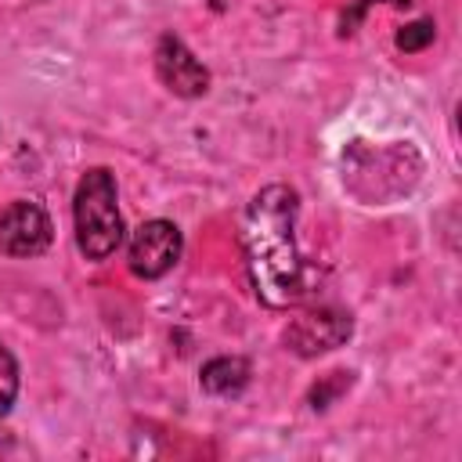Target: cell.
I'll return each mask as SVG.
<instances>
[{
  "label": "cell",
  "instance_id": "cell-5",
  "mask_svg": "<svg viewBox=\"0 0 462 462\" xmlns=\"http://www.w3.org/2000/svg\"><path fill=\"white\" fill-rule=\"evenodd\" d=\"M350 336V314L336 310V307H318V310H307L300 314L289 332H285V343L303 354V357H314V354H325L332 346H339L343 339Z\"/></svg>",
  "mask_w": 462,
  "mask_h": 462
},
{
  "label": "cell",
  "instance_id": "cell-7",
  "mask_svg": "<svg viewBox=\"0 0 462 462\" xmlns=\"http://www.w3.org/2000/svg\"><path fill=\"white\" fill-rule=\"evenodd\" d=\"M249 383V361L245 357H213L202 365V390L213 397H235Z\"/></svg>",
  "mask_w": 462,
  "mask_h": 462
},
{
  "label": "cell",
  "instance_id": "cell-6",
  "mask_svg": "<svg viewBox=\"0 0 462 462\" xmlns=\"http://www.w3.org/2000/svg\"><path fill=\"white\" fill-rule=\"evenodd\" d=\"M155 69H159V79H162L173 94H180V97H199V94H206V87H209L206 65H202L177 36H162V40H159Z\"/></svg>",
  "mask_w": 462,
  "mask_h": 462
},
{
  "label": "cell",
  "instance_id": "cell-3",
  "mask_svg": "<svg viewBox=\"0 0 462 462\" xmlns=\"http://www.w3.org/2000/svg\"><path fill=\"white\" fill-rule=\"evenodd\" d=\"M180 249L184 238L173 220H144L130 238L126 260L137 278H162L180 260Z\"/></svg>",
  "mask_w": 462,
  "mask_h": 462
},
{
  "label": "cell",
  "instance_id": "cell-1",
  "mask_svg": "<svg viewBox=\"0 0 462 462\" xmlns=\"http://www.w3.org/2000/svg\"><path fill=\"white\" fill-rule=\"evenodd\" d=\"M300 195L289 184H271L253 195L242 217V253L249 282L267 307H292L307 296V263L296 245Z\"/></svg>",
  "mask_w": 462,
  "mask_h": 462
},
{
  "label": "cell",
  "instance_id": "cell-2",
  "mask_svg": "<svg viewBox=\"0 0 462 462\" xmlns=\"http://www.w3.org/2000/svg\"><path fill=\"white\" fill-rule=\"evenodd\" d=\"M76 245L87 260H108L123 242V217L116 202V177L105 166H94L79 177L76 199Z\"/></svg>",
  "mask_w": 462,
  "mask_h": 462
},
{
  "label": "cell",
  "instance_id": "cell-8",
  "mask_svg": "<svg viewBox=\"0 0 462 462\" xmlns=\"http://www.w3.org/2000/svg\"><path fill=\"white\" fill-rule=\"evenodd\" d=\"M14 397H18V365H14L11 350L0 346V415H7Z\"/></svg>",
  "mask_w": 462,
  "mask_h": 462
},
{
  "label": "cell",
  "instance_id": "cell-9",
  "mask_svg": "<svg viewBox=\"0 0 462 462\" xmlns=\"http://www.w3.org/2000/svg\"><path fill=\"white\" fill-rule=\"evenodd\" d=\"M430 40H433V22H430V18L411 22V25H404V29L397 32V47H401V51H422Z\"/></svg>",
  "mask_w": 462,
  "mask_h": 462
},
{
  "label": "cell",
  "instance_id": "cell-4",
  "mask_svg": "<svg viewBox=\"0 0 462 462\" xmlns=\"http://www.w3.org/2000/svg\"><path fill=\"white\" fill-rule=\"evenodd\" d=\"M51 217L36 202H11L0 213V249L11 256H40L51 245Z\"/></svg>",
  "mask_w": 462,
  "mask_h": 462
}]
</instances>
